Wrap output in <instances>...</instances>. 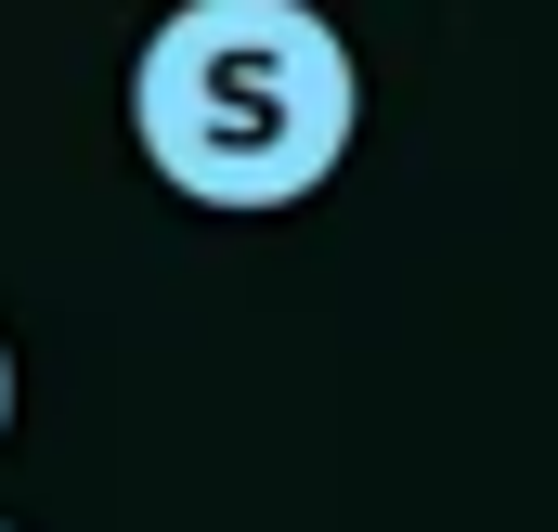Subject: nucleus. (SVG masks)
Here are the masks:
<instances>
[{"label":"nucleus","instance_id":"obj_1","mask_svg":"<svg viewBox=\"0 0 558 532\" xmlns=\"http://www.w3.org/2000/svg\"><path fill=\"white\" fill-rule=\"evenodd\" d=\"M364 131V65L325 0H169L131 52V143L182 208L274 221L338 182Z\"/></svg>","mask_w":558,"mask_h":532},{"label":"nucleus","instance_id":"obj_3","mask_svg":"<svg viewBox=\"0 0 558 532\" xmlns=\"http://www.w3.org/2000/svg\"><path fill=\"white\" fill-rule=\"evenodd\" d=\"M0 532H13V520H0Z\"/></svg>","mask_w":558,"mask_h":532},{"label":"nucleus","instance_id":"obj_2","mask_svg":"<svg viewBox=\"0 0 558 532\" xmlns=\"http://www.w3.org/2000/svg\"><path fill=\"white\" fill-rule=\"evenodd\" d=\"M0 428H13V338H0Z\"/></svg>","mask_w":558,"mask_h":532}]
</instances>
